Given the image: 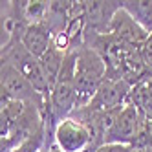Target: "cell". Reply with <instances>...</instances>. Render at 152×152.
<instances>
[{"mask_svg":"<svg viewBox=\"0 0 152 152\" xmlns=\"http://www.w3.org/2000/svg\"><path fill=\"white\" fill-rule=\"evenodd\" d=\"M106 77V62L92 46L77 50L75 64V110L86 106Z\"/></svg>","mask_w":152,"mask_h":152,"instance_id":"cell-1","label":"cell"},{"mask_svg":"<svg viewBox=\"0 0 152 152\" xmlns=\"http://www.w3.org/2000/svg\"><path fill=\"white\" fill-rule=\"evenodd\" d=\"M2 62H9L31 83V86L48 101L50 99V84L46 79L44 68L40 64V59L31 55L22 46L20 40H11L2 48Z\"/></svg>","mask_w":152,"mask_h":152,"instance_id":"cell-3","label":"cell"},{"mask_svg":"<svg viewBox=\"0 0 152 152\" xmlns=\"http://www.w3.org/2000/svg\"><path fill=\"white\" fill-rule=\"evenodd\" d=\"M66 53L68 51H62L57 46H51L44 55L40 57V64H42V68H44L46 79H48V84H50V94H51V88H53V84H55L57 77H59V72L62 68Z\"/></svg>","mask_w":152,"mask_h":152,"instance_id":"cell-12","label":"cell"},{"mask_svg":"<svg viewBox=\"0 0 152 152\" xmlns=\"http://www.w3.org/2000/svg\"><path fill=\"white\" fill-rule=\"evenodd\" d=\"M150 75H152V72H150Z\"/></svg>","mask_w":152,"mask_h":152,"instance_id":"cell-16","label":"cell"},{"mask_svg":"<svg viewBox=\"0 0 152 152\" xmlns=\"http://www.w3.org/2000/svg\"><path fill=\"white\" fill-rule=\"evenodd\" d=\"M0 86H2V99L20 101V103H26V104H35V106L40 108V112L44 110L46 99L31 86V83L13 66V64L2 62Z\"/></svg>","mask_w":152,"mask_h":152,"instance_id":"cell-4","label":"cell"},{"mask_svg":"<svg viewBox=\"0 0 152 152\" xmlns=\"http://www.w3.org/2000/svg\"><path fill=\"white\" fill-rule=\"evenodd\" d=\"M75 64H77V51L72 50L64 57L59 77L53 84L48 99V106L57 125L62 119L70 117L72 112L75 110Z\"/></svg>","mask_w":152,"mask_h":152,"instance_id":"cell-2","label":"cell"},{"mask_svg":"<svg viewBox=\"0 0 152 152\" xmlns=\"http://www.w3.org/2000/svg\"><path fill=\"white\" fill-rule=\"evenodd\" d=\"M139 51H141V57H143V61H145V64H147V68L152 72V33L148 35V39L143 42V44H141Z\"/></svg>","mask_w":152,"mask_h":152,"instance_id":"cell-14","label":"cell"},{"mask_svg":"<svg viewBox=\"0 0 152 152\" xmlns=\"http://www.w3.org/2000/svg\"><path fill=\"white\" fill-rule=\"evenodd\" d=\"M53 37H55V33H53L51 26L44 20V22L28 24L22 37H20V42H22V46L31 53V55L40 59L53 46Z\"/></svg>","mask_w":152,"mask_h":152,"instance_id":"cell-9","label":"cell"},{"mask_svg":"<svg viewBox=\"0 0 152 152\" xmlns=\"http://www.w3.org/2000/svg\"><path fill=\"white\" fill-rule=\"evenodd\" d=\"M130 94H132V84L128 81H125L121 77H110V75H106L104 81L99 86V90L95 92L94 99L83 108H86L90 112L121 110L125 104H128Z\"/></svg>","mask_w":152,"mask_h":152,"instance_id":"cell-5","label":"cell"},{"mask_svg":"<svg viewBox=\"0 0 152 152\" xmlns=\"http://www.w3.org/2000/svg\"><path fill=\"white\" fill-rule=\"evenodd\" d=\"M134 147H152V121L150 119H143Z\"/></svg>","mask_w":152,"mask_h":152,"instance_id":"cell-13","label":"cell"},{"mask_svg":"<svg viewBox=\"0 0 152 152\" xmlns=\"http://www.w3.org/2000/svg\"><path fill=\"white\" fill-rule=\"evenodd\" d=\"M128 103H132L145 119L152 121V75L150 73L136 86H132V94H130Z\"/></svg>","mask_w":152,"mask_h":152,"instance_id":"cell-10","label":"cell"},{"mask_svg":"<svg viewBox=\"0 0 152 152\" xmlns=\"http://www.w3.org/2000/svg\"><path fill=\"white\" fill-rule=\"evenodd\" d=\"M95 152H132V145H119V143H104Z\"/></svg>","mask_w":152,"mask_h":152,"instance_id":"cell-15","label":"cell"},{"mask_svg":"<svg viewBox=\"0 0 152 152\" xmlns=\"http://www.w3.org/2000/svg\"><path fill=\"white\" fill-rule=\"evenodd\" d=\"M53 139L61 152H86L92 143V134L81 121L66 117L57 125Z\"/></svg>","mask_w":152,"mask_h":152,"instance_id":"cell-7","label":"cell"},{"mask_svg":"<svg viewBox=\"0 0 152 152\" xmlns=\"http://www.w3.org/2000/svg\"><path fill=\"white\" fill-rule=\"evenodd\" d=\"M143 119L145 117L141 115V112L132 103L125 104L121 110H119V114L115 115L110 130L106 132L104 143L134 145L136 139H137V134H139V128H141Z\"/></svg>","mask_w":152,"mask_h":152,"instance_id":"cell-6","label":"cell"},{"mask_svg":"<svg viewBox=\"0 0 152 152\" xmlns=\"http://www.w3.org/2000/svg\"><path fill=\"white\" fill-rule=\"evenodd\" d=\"M108 33L114 35L117 40L125 42V44H130V46H136V48H141V44H143L150 35L148 31H145L141 28L123 7L115 11L112 22H110V28H108Z\"/></svg>","mask_w":152,"mask_h":152,"instance_id":"cell-8","label":"cell"},{"mask_svg":"<svg viewBox=\"0 0 152 152\" xmlns=\"http://www.w3.org/2000/svg\"><path fill=\"white\" fill-rule=\"evenodd\" d=\"M121 7L145 31L152 33V0H126L121 2Z\"/></svg>","mask_w":152,"mask_h":152,"instance_id":"cell-11","label":"cell"}]
</instances>
